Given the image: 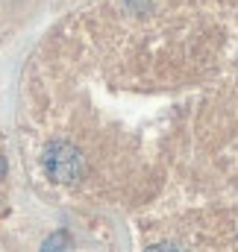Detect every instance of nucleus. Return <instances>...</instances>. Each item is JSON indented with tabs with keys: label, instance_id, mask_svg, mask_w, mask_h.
I'll return each mask as SVG.
<instances>
[{
	"label": "nucleus",
	"instance_id": "nucleus-1",
	"mask_svg": "<svg viewBox=\"0 0 238 252\" xmlns=\"http://www.w3.org/2000/svg\"><path fill=\"white\" fill-rule=\"evenodd\" d=\"M44 167L50 176H56L62 182H71L77 173H79V153L68 144H53L47 153H44Z\"/></svg>",
	"mask_w": 238,
	"mask_h": 252
},
{
	"label": "nucleus",
	"instance_id": "nucleus-2",
	"mask_svg": "<svg viewBox=\"0 0 238 252\" xmlns=\"http://www.w3.org/2000/svg\"><path fill=\"white\" fill-rule=\"evenodd\" d=\"M41 252H68V238H65V235L50 238V241L44 244V250H41Z\"/></svg>",
	"mask_w": 238,
	"mask_h": 252
},
{
	"label": "nucleus",
	"instance_id": "nucleus-3",
	"mask_svg": "<svg viewBox=\"0 0 238 252\" xmlns=\"http://www.w3.org/2000/svg\"><path fill=\"white\" fill-rule=\"evenodd\" d=\"M147 252H182V250H174V247H153V250Z\"/></svg>",
	"mask_w": 238,
	"mask_h": 252
}]
</instances>
